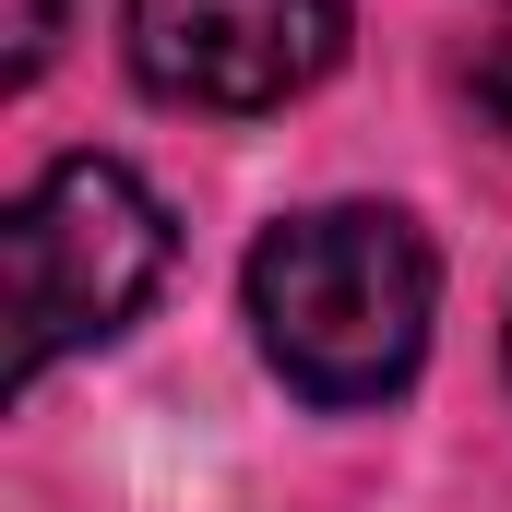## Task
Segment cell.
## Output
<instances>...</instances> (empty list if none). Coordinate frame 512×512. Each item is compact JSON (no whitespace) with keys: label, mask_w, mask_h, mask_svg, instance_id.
I'll return each mask as SVG.
<instances>
[{"label":"cell","mask_w":512,"mask_h":512,"mask_svg":"<svg viewBox=\"0 0 512 512\" xmlns=\"http://www.w3.org/2000/svg\"><path fill=\"white\" fill-rule=\"evenodd\" d=\"M167 251L179 227L120 155H60L12 203V382H48L72 346H108L167 286Z\"/></svg>","instance_id":"7a4b0ae2"},{"label":"cell","mask_w":512,"mask_h":512,"mask_svg":"<svg viewBox=\"0 0 512 512\" xmlns=\"http://www.w3.org/2000/svg\"><path fill=\"white\" fill-rule=\"evenodd\" d=\"M346 60V0H131V72L167 108L262 120Z\"/></svg>","instance_id":"3957f363"},{"label":"cell","mask_w":512,"mask_h":512,"mask_svg":"<svg viewBox=\"0 0 512 512\" xmlns=\"http://www.w3.org/2000/svg\"><path fill=\"white\" fill-rule=\"evenodd\" d=\"M251 334L310 405H393L441 322V251L405 203H310L251 251Z\"/></svg>","instance_id":"6da1fadb"},{"label":"cell","mask_w":512,"mask_h":512,"mask_svg":"<svg viewBox=\"0 0 512 512\" xmlns=\"http://www.w3.org/2000/svg\"><path fill=\"white\" fill-rule=\"evenodd\" d=\"M477 108L512 131V0L489 12V36H477Z\"/></svg>","instance_id":"277c9868"},{"label":"cell","mask_w":512,"mask_h":512,"mask_svg":"<svg viewBox=\"0 0 512 512\" xmlns=\"http://www.w3.org/2000/svg\"><path fill=\"white\" fill-rule=\"evenodd\" d=\"M48 48H60V0H12V96L48 72Z\"/></svg>","instance_id":"5b68a950"}]
</instances>
